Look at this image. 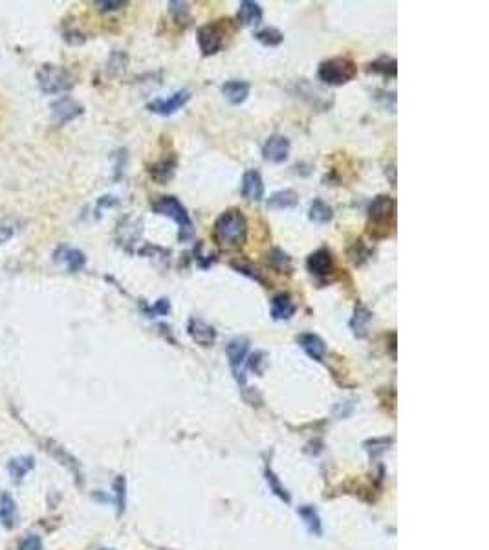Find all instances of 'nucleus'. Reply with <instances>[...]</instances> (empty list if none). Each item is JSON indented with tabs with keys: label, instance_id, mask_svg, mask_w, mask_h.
Returning <instances> with one entry per match:
<instances>
[{
	"label": "nucleus",
	"instance_id": "obj_7",
	"mask_svg": "<svg viewBox=\"0 0 489 550\" xmlns=\"http://www.w3.org/2000/svg\"><path fill=\"white\" fill-rule=\"evenodd\" d=\"M248 352H249V340L248 338H244V336L233 338V340L227 343V347H225V354H227V360H229L231 373H233L236 384L240 387H246L244 363H246Z\"/></svg>",
	"mask_w": 489,
	"mask_h": 550
},
{
	"label": "nucleus",
	"instance_id": "obj_29",
	"mask_svg": "<svg viewBox=\"0 0 489 550\" xmlns=\"http://www.w3.org/2000/svg\"><path fill=\"white\" fill-rule=\"evenodd\" d=\"M231 266L235 268L238 273H242V275H246V277L253 279V281H257L259 284H262L264 288H270V286H268V281H266L264 277V273L260 272L257 266H253V264H249V262L244 261H233L231 262Z\"/></svg>",
	"mask_w": 489,
	"mask_h": 550
},
{
	"label": "nucleus",
	"instance_id": "obj_3",
	"mask_svg": "<svg viewBox=\"0 0 489 550\" xmlns=\"http://www.w3.org/2000/svg\"><path fill=\"white\" fill-rule=\"evenodd\" d=\"M317 75L325 85L341 86L350 83L358 75V66L349 57H332L319 64Z\"/></svg>",
	"mask_w": 489,
	"mask_h": 550
},
{
	"label": "nucleus",
	"instance_id": "obj_21",
	"mask_svg": "<svg viewBox=\"0 0 489 550\" xmlns=\"http://www.w3.org/2000/svg\"><path fill=\"white\" fill-rule=\"evenodd\" d=\"M262 15H264L262 8L259 2H253V0H244L238 6V21L244 26H259L262 23Z\"/></svg>",
	"mask_w": 489,
	"mask_h": 550
},
{
	"label": "nucleus",
	"instance_id": "obj_2",
	"mask_svg": "<svg viewBox=\"0 0 489 550\" xmlns=\"http://www.w3.org/2000/svg\"><path fill=\"white\" fill-rule=\"evenodd\" d=\"M151 208L156 215L167 216V218L178 224V240L180 242L191 240L192 235H195V222H192L186 205L181 204L176 197H173V195L160 197V199L152 202Z\"/></svg>",
	"mask_w": 489,
	"mask_h": 550
},
{
	"label": "nucleus",
	"instance_id": "obj_25",
	"mask_svg": "<svg viewBox=\"0 0 489 550\" xmlns=\"http://www.w3.org/2000/svg\"><path fill=\"white\" fill-rule=\"evenodd\" d=\"M35 468V459L29 457V455H23V457H15V459L10 460L8 464V471L15 482H21L24 477L28 475L29 471Z\"/></svg>",
	"mask_w": 489,
	"mask_h": 550
},
{
	"label": "nucleus",
	"instance_id": "obj_19",
	"mask_svg": "<svg viewBox=\"0 0 489 550\" xmlns=\"http://www.w3.org/2000/svg\"><path fill=\"white\" fill-rule=\"evenodd\" d=\"M176 165H178L176 156H169V158H163L160 162H156V164H152L149 167V173H151V176L158 184H167L175 176Z\"/></svg>",
	"mask_w": 489,
	"mask_h": 550
},
{
	"label": "nucleus",
	"instance_id": "obj_32",
	"mask_svg": "<svg viewBox=\"0 0 489 550\" xmlns=\"http://www.w3.org/2000/svg\"><path fill=\"white\" fill-rule=\"evenodd\" d=\"M114 490H116V505H118V514L121 516L127 505V479L123 475H118L114 481Z\"/></svg>",
	"mask_w": 489,
	"mask_h": 550
},
{
	"label": "nucleus",
	"instance_id": "obj_15",
	"mask_svg": "<svg viewBox=\"0 0 489 550\" xmlns=\"http://www.w3.org/2000/svg\"><path fill=\"white\" fill-rule=\"evenodd\" d=\"M297 343L314 362H325L326 343L321 336L314 334V332H303L297 336Z\"/></svg>",
	"mask_w": 489,
	"mask_h": 550
},
{
	"label": "nucleus",
	"instance_id": "obj_16",
	"mask_svg": "<svg viewBox=\"0 0 489 550\" xmlns=\"http://www.w3.org/2000/svg\"><path fill=\"white\" fill-rule=\"evenodd\" d=\"M297 312V305L290 294H277L271 299V318L275 321H290Z\"/></svg>",
	"mask_w": 489,
	"mask_h": 550
},
{
	"label": "nucleus",
	"instance_id": "obj_26",
	"mask_svg": "<svg viewBox=\"0 0 489 550\" xmlns=\"http://www.w3.org/2000/svg\"><path fill=\"white\" fill-rule=\"evenodd\" d=\"M308 218L312 222H315V224H328V222L334 218V210L326 204L325 200L315 199L314 202L310 204Z\"/></svg>",
	"mask_w": 489,
	"mask_h": 550
},
{
	"label": "nucleus",
	"instance_id": "obj_14",
	"mask_svg": "<svg viewBox=\"0 0 489 550\" xmlns=\"http://www.w3.org/2000/svg\"><path fill=\"white\" fill-rule=\"evenodd\" d=\"M55 262H61L68 268V272H81L86 264V255L77 248H70V246H59L53 253Z\"/></svg>",
	"mask_w": 489,
	"mask_h": 550
},
{
	"label": "nucleus",
	"instance_id": "obj_24",
	"mask_svg": "<svg viewBox=\"0 0 489 550\" xmlns=\"http://www.w3.org/2000/svg\"><path fill=\"white\" fill-rule=\"evenodd\" d=\"M366 72L381 75V77H387V79H392V77H396V74H398V63H396L394 57L381 55L377 57L376 61H372V63L368 64Z\"/></svg>",
	"mask_w": 489,
	"mask_h": 550
},
{
	"label": "nucleus",
	"instance_id": "obj_38",
	"mask_svg": "<svg viewBox=\"0 0 489 550\" xmlns=\"http://www.w3.org/2000/svg\"><path fill=\"white\" fill-rule=\"evenodd\" d=\"M125 66H127V55L123 51H114L110 61H108V70L114 74V70L121 72V70H125Z\"/></svg>",
	"mask_w": 489,
	"mask_h": 550
},
{
	"label": "nucleus",
	"instance_id": "obj_40",
	"mask_svg": "<svg viewBox=\"0 0 489 550\" xmlns=\"http://www.w3.org/2000/svg\"><path fill=\"white\" fill-rule=\"evenodd\" d=\"M13 233H15V229H13L12 226H6V224L2 222V224H0V242L10 240V238L13 237Z\"/></svg>",
	"mask_w": 489,
	"mask_h": 550
},
{
	"label": "nucleus",
	"instance_id": "obj_28",
	"mask_svg": "<svg viewBox=\"0 0 489 550\" xmlns=\"http://www.w3.org/2000/svg\"><path fill=\"white\" fill-rule=\"evenodd\" d=\"M255 39L259 40L262 46H268V48H277V46L282 45V40H284V34H282L281 29H277V28H273V26H270V28L259 29V32L255 34Z\"/></svg>",
	"mask_w": 489,
	"mask_h": 550
},
{
	"label": "nucleus",
	"instance_id": "obj_33",
	"mask_svg": "<svg viewBox=\"0 0 489 550\" xmlns=\"http://www.w3.org/2000/svg\"><path fill=\"white\" fill-rule=\"evenodd\" d=\"M268 354L262 351H257L253 352V354H249V360H246L248 362V369L249 371H255V375H262L266 369V365H268Z\"/></svg>",
	"mask_w": 489,
	"mask_h": 550
},
{
	"label": "nucleus",
	"instance_id": "obj_27",
	"mask_svg": "<svg viewBox=\"0 0 489 550\" xmlns=\"http://www.w3.org/2000/svg\"><path fill=\"white\" fill-rule=\"evenodd\" d=\"M268 262H270V266L279 273H286V275H290V273L293 272L292 257L288 255L284 250H281V248H273V250L270 251Z\"/></svg>",
	"mask_w": 489,
	"mask_h": 550
},
{
	"label": "nucleus",
	"instance_id": "obj_12",
	"mask_svg": "<svg viewBox=\"0 0 489 550\" xmlns=\"http://www.w3.org/2000/svg\"><path fill=\"white\" fill-rule=\"evenodd\" d=\"M187 334L191 336V340L200 347H213L216 341V330L213 325L203 321L200 318H191L187 323Z\"/></svg>",
	"mask_w": 489,
	"mask_h": 550
},
{
	"label": "nucleus",
	"instance_id": "obj_8",
	"mask_svg": "<svg viewBox=\"0 0 489 550\" xmlns=\"http://www.w3.org/2000/svg\"><path fill=\"white\" fill-rule=\"evenodd\" d=\"M191 90L184 88V90H176L175 94H171L167 97H156V99H152L147 105V108L152 114H158V116H173V114H176L178 110L186 107L187 103L191 101Z\"/></svg>",
	"mask_w": 489,
	"mask_h": 550
},
{
	"label": "nucleus",
	"instance_id": "obj_1",
	"mask_svg": "<svg viewBox=\"0 0 489 550\" xmlns=\"http://www.w3.org/2000/svg\"><path fill=\"white\" fill-rule=\"evenodd\" d=\"M214 240L224 250H238L248 238V221L240 210L229 208L214 221Z\"/></svg>",
	"mask_w": 489,
	"mask_h": 550
},
{
	"label": "nucleus",
	"instance_id": "obj_23",
	"mask_svg": "<svg viewBox=\"0 0 489 550\" xmlns=\"http://www.w3.org/2000/svg\"><path fill=\"white\" fill-rule=\"evenodd\" d=\"M297 514L299 517L303 519L306 530H308L312 536H317V538H319L321 534H323V523H321L319 512L315 510L314 506L303 505L297 508Z\"/></svg>",
	"mask_w": 489,
	"mask_h": 550
},
{
	"label": "nucleus",
	"instance_id": "obj_5",
	"mask_svg": "<svg viewBox=\"0 0 489 550\" xmlns=\"http://www.w3.org/2000/svg\"><path fill=\"white\" fill-rule=\"evenodd\" d=\"M366 216L371 222V232L383 229V237L387 235V226H390L396 216V200L390 195H377L366 208Z\"/></svg>",
	"mask_w": 489,
	"mask_h": 550
},
{
	"label": "nucleus",
	"instance_id": "obj_20",
	"mask_svg": "<svg viewBox=\"0 0 489 550\" xmlns=\"http://www.w3.org/2000/svg\"><path fill=\"white\" fill-rule=\"evenodd\" d=\"M372 318H374V314L366 307H363V305H358L354 308V314H352V319H350V329H352L355 338H360V340L366 338L368 323L372 321Z\"/></svg>",
	"mask_w": 489,
	"mask_h": 550
},
{
	"label": "nucleus",
	"instance_id": "obj_18",
	"mask_svg": "<svg viewBox=\"0 0 489 550\" xmlns=\"http://www.w3.org/2000/svg\"><path fill=\"white\" fill-rule=\"evenodd\" d=\"M299 205V195L293 189H282V191H275L270 195L268 199V208L273 211H284V210H293Z\"/></svg>",
	"mask_w": 489,
	"mask_h": 550
},
{
	"label": "nucleus",
	"instance_id": "obj_39",
	"mask_svg": "<svg viewBox=\"0 0 489 550\" xmlns=\"http://www.w3.org/2000/svg\"><path fill=\"white\" fill-rule=\"evenodd\" d=\"M96 6L101 10V12H118V10H123L125 6H129V2H108V0H103V2H96Z\"/></svg>",
	"mask_w": 489,
	"mask_h": 550
},
{
	"label": "nucleus",
	"instance_id": "obj_34",
	"mask_svg": "<svg viewBox=\"0 0 489 550\" xmlns=\"http://www.w3.org/2000/svg\"><path fill=\"white\" fill-rule=\"evenodd\" d=\"M51 451V453L55 455L57 459L61 460L62 464H66L68 468H70V470L73 471V473H75V475H77V479H81V471H79V462L75 459H73L72 455H68L66 451H64V449L62 448H59V446H55V448H48Z\"/></svg>",
	"mask_w": 489,
	"mask_h": 550
},
{
	"label": "nucleus",
	"instance_id": "obj_17",
	"mask_svg": "<svg viewBox=\"0 0 489 550\" xmlns=\"http://www.w3.org/2000/svg\"><path fill=\"white\" fill-rule=\"evenodd\" d=\"M251 92V85L248 81H240V79H229L225 81L222 85V94L231 105H242L246 101Z\"/></svg>",
	"mask_w": 489,
	"mask_h": 550
},
{
	"label": "nucleus",
	"instance_id": "obj_4",
	"mask_svg": "<svg viewBox=\"0 0 489 550\" xmlns=\"http://www.w3.org/2000/svg\"><path fill=\"white\" fill-rule=\"evenodd\" d=\"M37 81H39L40 90L48 96H55L68 92L73 86V77L66 68L57 66V64H42L37 72Z\"/></svg>",
	"mask_w": 489,
	"mask_h": 550
},
{
	"label": "nucleus",
	"instance_id": "obj_36",
	"mask_svg": "<svg viewBox=\"0 0 489 550\" xmlns=\"http://www.w3.org/2000/svg\"><path fill=\"white\" fill-rule=\"evenodd\" d=\"M145 312L149 318H156V316H169L171 314V301L167 297L158 299L152 307L145 308Z\"/></svg>",
	"mask_w": 489,
	"mask_h": 550
},
{
	"label": "nucleus",
	"instance_id": "obj_11",
	"mask_svg": "<svg viewBox=\"0 0 489 550\" xmlns=\"http://www.w3.org/2000/svg\"><path fill=\"white\" fill-rule=\"evenodd\" d=\"M290 140L282 134H273L262 145V158L270 164H284L290 156Z\"/></svg>",
	"mask_w": 489,
	"mask_h": 550
},
{
	"label": "nucleus",
	"instance_id": "obj_31",
	"mask_svg": "<svg viewBox=\"0 0 489 550\" xmlns=\"http://www.w3.org/2000/svg\"><path fill=\"white\" fill-rule=\"evenodd\" d=\"M169 13L175 17V21L178 24H187L189 18H191V13H189V4L187 2H178V0H171L169 4Z\"/></svg>",
	"mask_w": 489,
	"mask_h": 550
},
{
	"label": "nucleus",
	"instance_id": "obj_35",
	"mask_svg": "<svg viewBox=\"0 0 489 550\" xmlns=\"http://www.w3.org/2000/svg\"><path fill=\"white\" fill-rule=\"evenodd\" d=\"M371 255L372 251L363 244V240H355L354 248L350 250V259L354 261V264H363V262L371 259Z\"/></svg>",
	"mask_w": 489,
	"mask_h": 550
},
{
	"label": "nucleus",
	"instance_id": "obj_37",
	"mask_svg": "<svg viewBox=\"0 0 489 550\" xmlns=\"http://www.w3.org/2000/svg\"><path fill=\"white\" fill-rule=\"evenodd\" d=\"M18 550H42V539L35 534H29L18 543Z\"/></svg>",
	"mask_w": 489,
	"mask_h": 550
},
{
	"label": "nucleus",
	"instance_id": "obj_13",
	"mask_svg": "<svg viewBox=\"0 0 489 550\" xmlns=\"http://www.w3.org/2000/svg\"><path fill=\"white\" fill-rule=\"evenodd\" d=\"M264 180H262L259 171H246L244 176H242V197L248 200V202H260V200L264 199Z\"/></svg>",
	"mask_w": 489,
	"mask_h": 550
},
{
	"label": "nucleus",
	"instance_id": "obj_10",
	"mask_svg": "<svg viewBox=\"0 0 489 550\" xmlns=\"http://www.w3.org/2000/svg\"><path fill=\"white\" fill-rule=\"evenodd\" d=\"M83 105L77 103L73 97L64 96L59 97L53 105H51V119L55 125H66L70 121H73L75 118H79L83 114Z\"/></svg>",
	"mask_w": 489,
	"mask_h": 550
},
{
	"label": "nucleus",
	"instance_id": "obj_6",
	"mask_svg": "<svg viewBox=\"0 0 489 550\" xmlns=\"http://www.w3.org/2000/svg\"><path fill=\"white\" fill-rule=\"evenodd\" d=\"M231 21H216V23H209L200 26L197 32V40H198V48L202 51V55L209 57V55H216L225 45V35H227V29L225 26L229 24Z\"/></svg>",
	"mask_w": 489,
	"mask_h": 550
},
{
	"label": "nucleus",
	"instance_id": "obj_9",
	"mask_svg": "<svg viewBox=\"0 0 489 550\" xmlns=\"http://www.w3.org/2000/svg\"><path fill=\"white\" fill-rule=\"evenodd\" d=\"M306 270L317 279L330 277L334 270H336L332 251L328 250V248H319V250L312 251L308 259H306Z\"/></svg>",
	"mask_w": 489,
	"mask_h": 550
},
{
	"label": "nucleus",
	"instance_id": "obj_22",
	"mask_svg": "<svg viewBox=\"0 0 489 550\" xmlns=\"http://www.w3.org/2000/svg\"><path fill=\"white\" fill-rule=\"evenodd\" d=\"M0 525L6 528H13L17 525V505L10 494H0Z\"/></svg>",
	"mask_w": 489,
	"mask_h": 550
},
{
	"label": "nucleus",
	"instance_id": "obj_30",
	"mask_svg": "<svg viewBox=\"0 0 489 550\" xmlns=\"http://www.w3.org/2000/svg\"><path fill=\"white\" fill-rule=\"evenodd\" d=\"M264 475H266V482H268V486H270L271 492H273V494H275L279 499L284 501V503H290L292 497H290V494H288V490L284 488V484L279 481V477L275 475V471L271 470L270 466H266Z\"/></svg>",
	"mask_w": 489,
	"mask_h": 550
}]
</instances>
